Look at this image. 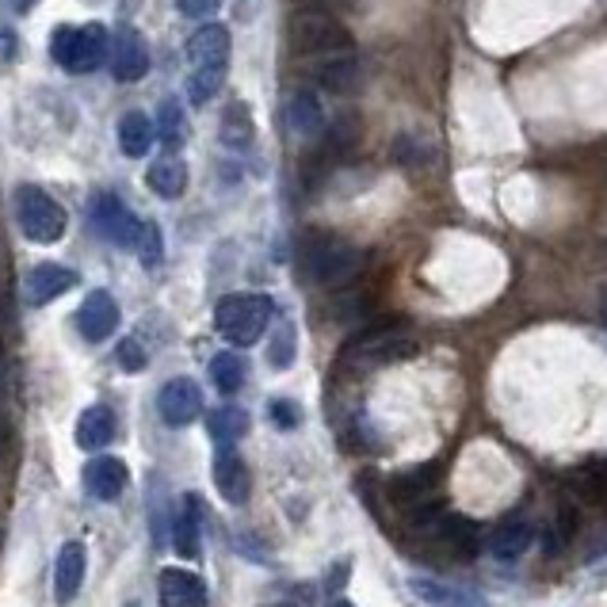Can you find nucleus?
<instances>
[{"label": "nucleus", "mask_w": 607, "mask_h": 607, "mask_svg": "<svg viewBox=\"0 0 607 607\" xmlns=\"http://www.w3.org/2000/svg\"><path fill=\"white\" fill-rule=\"evenodd\" d=\"M272 317H275V302L268 299V294H230V299H222L214 310L218 333L230 344H238V348L257 344L260 336L268 333Z\"/></svg>", "instance_id": "1"}, {"label": "nucleus", "mask_w": 607, "mask_h": 607, "mask_svg": "<svg viewBox=\"0 0 607 607\" xmlns=\"http://www.w3.org/2000/svg\"><path fill=\"white\" fill-rule=\"evenodd\" d=\"M15 218H20V230L28 233V241L35 244H54L65 238V207L57 202L50 191L35 188V184H20L15 188Z\"/></svg>", "instance_id": "2"}, {"label": "nucleus", "mask_w": 607, "mask_h": 607, "mask_svg": "<svg viewBox=\"0 0 607 607\" xmlns=\"http://www.w3.org/2000/svg\"><path fill=\"white\" fill-rule=\"evenodd\" d=\"M359 249L341 238H310L302 244V272L317 286H341L359 272Z\"/></svg>", "instance_id": "3"}, {"label": "nucleus", "mask_w": 607, "mask_h": 607, "mask_svg": "<svg viewBox=\"0 0 607 607\" xmlns=\"http://www.w3.org/2000/svg\"><path fill=\"white\" fill-rule=\"evenodd\" d=\"M291 50L299 54H344L352 50V35L336 15H328L325 8H306V12L291 15V28H286Z\"/></svg>", "instance_id": "4"}, {"label": "nucleus", "mask_w": 607, "mask_h": 607, "mask_svg": "<svg viewBox=\"0 0 607 607\" xmlns=\"http://www.w3.org/2000/svg\"><path fill=\"white\" fill-rule=\"evenodd\" d=\"M107 46H112V39H107V31L100 28V23H84V28H57L54 42H50L57 65L70 70V73L100 70L104 57H107Z\"/></svg>", "instance_id": "5"}, {"label": "nucleus", "mask_w": 607, "mask_h": 607, "mask_svg": "<svg viewBox=\"0 0 607 607\" xmlns=\"http://www.w3.org/2000/svg\"><path fill=\"white\" fill-rule=\"evenodd\" d=\"M417 356V336L405 333V328H375V333H364L356 344H348L344 352V364L367 370V367H386L398 364V359Z\"/></svg>", "instance_id": "6"}, {"label": "nucleus", "mask_w": 607, "mask_h": 607, "mask_svg": "<svg viewBox=\"0 0 607 607\" xmlns=\"http://www.w3.org/2000/svg\"><path fill=\"white\" fill-rule=\"evenodd\" d=\"M92 226H96L100 238L112 241L115 249H134L142 230L138 218H134L130 210L123 207V199L112 196V191H96V196H92Z\"/></svg>", "instance_id": "7"}, {"label": "nucleus", "mask_w": 607, "mask_h": 607, "mask_svg": "<svg viewBox=\"0 0 607 607\" xmlns=\"http://www.w3.org/2000/svg\"><path fill=\"white\" fill-rule=\"evenodd\" d=\"M157 412H161V420L172 428L191 425L202 412V390L191 378H172V383H165L161 394H157Z\"/></svg>", "instance_id": "8"}, {"label": "nucleus", "mask_w": 607, "mask_h": 607, "mask_svg": "<svg viewBox=\"0 0 607 607\" xmlns=\"http://www.w3.org/2000/svg\"><path fill=\"white\" fill-rule=\"evenodd\" d=\"M119 322H123L119 302H115L107 291H92L77 310V328H81L84 341H92V344L107 341V336L119 328Z\"/></svg>", "instance_id": "9"}, {"label": "nucleus", "mask_w": 607, "mask_h": 607, "mask_svg": "<svg viewBox=\"0 0 607 607\" xmlns=\"http://www.w3.org/2000/svg\"><path fill=\"white\" fill-rule=\"evenodd\" d=\"M77 286V272L65 264H39L28 272V280H23V302L28 306H46V302L62 299L65 291H73Z\"/></svg>", "instance_id": "10"}, {"label": "nucleus", "mask_w": 607, "mask_h": 607, "mask_svg": "<svg viewBox=\"0 0 607 607\" xmlns=\"http://www.w3.org/2000/svg\"><path fill=\"white\" fill-rule=\"evenodd\" d=\"M107 54H112V73H115V81L134 84V81L146 77V70H149V54H146V42H142L138 31L123 28L119 35L112 39V46H107Z\"/></svg>", "instance_id": "11"}, {"label": "nucleus", "mask_w": 607, "mask_h": 607, "mask_svg": "<svg viewBox=\"0 0 607 607\" xmlns=\"http://www.w3.org/2000/svg\"><path fill=\"white\" fill-rule=\"evenodd\" d=\"M126 482H130V470H126L123 459H112V454L92 459L88 467H84V489H88L96 501H119Z\"/></svg>", "instance_id": "12"}, {"label": "nucleus", "mask_w": 607, "mask_h": 607, "mask_svg": "<svg viewBox=\"0 0 607 607\" xmlns=\"http://www.w3.org/2000/svg\"><path fill=\"white\" fill-rule=\"evenodd\" d=\"M226 57H230V31L207 23L199 28L188 42V62L191 70H226Z\"/></svg>", "instance_id": "13"}, {"label": "nucleus", "mask_w": 607, "mask_h": 607, "mask_svg": "<svg viewBox=\"0 0 607 607\" xmlns=\"http://www.w3.org/2000/svg\"><path fill=\"white\" fill-rule=\"evenodd\" d=\"M214 485L230 504H244L249 501V493H252L249 467H244V459L238 451H230V447H222L218 459H214Z\"/></svg>", "instance_id": "14"}, {"label": "nucleus", "mask_w": 607, "mask_h": 607, "mask_svg": "<svg viewBox=\"0 0 607 607\" xmlns=\"http://www.w3.org/2000/svg\"><path fill=\"white\" fill-rule=\"evenodd\" d=\"M317 81L325 84L336 96H352V92L364 88V65H359L356 54H328L322 65H317Z\"/></svg>", "instance_id": "15"}, {"label": "nucleus", "mask_w": 607, "mask_h": 607, "mask_svg": "<svg viewBox=\"0 0 607 607\" xmlns=\"http://www.w3.org/2000/svg\"><path fill=\"white\" fill-rule=\"evenodd\" d=\"M84 569H88L84 546L81 543H65L62 554H57V566H54V596H57V604L77 600V593L84 585Z\"/></svg>", "instance_id": "16"}, {"label": "nucleus", "mask_w": 607, "mask_h": 607, "mask_svg": "<svg viewBox=\"0 0 607 607\" xmlns=\"http://www.w3.org/2000/svg\"><path fill=\"white\" fill-rule=\"evenodd\" d=\"M157 593H161V607H207V588L188 569H165Z\"/></svg>", "instance_id": "17"}, {"label": "nucleus", "mask_w": 607, "mask_h": 607, "mask_svg": "<svg viewBox=\"0 0 607 607\" xmlns=\"http://www.w3.org/2000/svg\"><path fill=\"white\" fill-rule=\"evenodd\" d=\"M286 126H291L294 138H322L325 112L314 92H294V96L286 100Z\"/></svg>", "instance_id": "18"}, {"label": "nucleus", "mask_w": 607, "mask_h": 607, "mask_svg": "<svg viewBox=\"0 0 607 607\" xmlns=\"http://www.w3.org/2000/svg\"><path fill=\"white\" fill-rule=\"evenodd\" d=\"M412 593L420 596L425 604L432 607H485V600L470 588H459V585H447V580H432V577H412L409 580Z\"/></svg>", "instance_id": "19"}, {"label": "nucleus", "mask_w": 607, "mask_h": 607, "mask_svg": "<svg viewBox=\"0 0 607 607\" xmlns=\"http://www.w3.org/2000/svg\"><path fill=\"white\" fill-rule=\"evenodd\" d=\"M531 538H535V527H531L524 516H509L501 527L493 531V535H489V551H493V558L512 562V558H520V554L527 551Z\"/></svg>", "instance_id": "20"}, {"label": "nucleus", "mask_w": 607, "mask_h": 607, "mask_svg": "<svg viewBox=\"0 0 607 607\" xmlns=\"http://www.w3.org/2000/svg\"><path fill=\"white\" fill-rule=\"evenodd\" d=\"M115 440V412L107 405H92V409L81 412L77 420V447L84 451H100Z\"/></svg>", "instance_id": "21"}, {"label": "nucleus", "mask_w": 607, "mask_h": 607, "mask_svg": "<svg viewBox=\"0 0 607 607\" xmlns=\"http://www.w3.org/2000/svg\"><path fill=\"white\" fill-rule=\"evenodd\" d=\"M157 142V126L146 119L142 112H126L119 119V146L126 157H134V161H142V157L154 149Z\"/></svg>", "instance_id": "22"}, {"label": "nucleus", "mask_w": 607, "mask_h": 607, "mask_svg": "<svg viewBox=\"0 0 607 607\" xmlns=\"http://www.w3.org/2000/svg\"><path fill=\"white\" fill-rule=\"evenodd\" d=\"M199 524H202L199 496H184L180 516H176V551L184 558H199Z\"/></svg>", "instance_id": "23"}, {"label": "nucleus", "mask_w": 607, "mask_h": 607, "mask_svg": "<svg viewBox=\"0 0 607 607\" xmlns=\"http://www.w3.org/2000/svg\"><path fill=\"white\" fill-rule=\"evenodd\" d=\"M207 428H210V436H214V443L230 447L249 432V412H244L241 405H222V409H214L207 417Z\"/></svg>", "instance_id": "24"}, {"label": "nucleus", "mask_w": 607, "mask_h": 607, "mask_svg": "<svg viewBox=\"0 0 607 607\" xmlns=\"http://www.w3.org/2000/svg\"><path fill=\"white\" fill-rule=\"evenodd\" d=\"M252 138H257V126H252V112L244 100H238V104L226 107L222 115V142L226 149H249Z\"/></svg>", "instance_id": "25"}, {"label": "nucleus", "mask_w": 607, "mask_h": 607, "mask_svg": "<svg viewBox=\"0 0 607 607\" xmlns=\"http://www.w3.org/2000/svg\"><path fill=\"white\" fill-rule=\"evenodd\" d=\"M146 180L161 199H180L184 188H188V165L184 161H157L146 172Z\"/></svg>", "instance_id": "26"}, {"label": "nucleus", "mask_w": 607, "mask_h": 607, "mask_svg": "<svg viewBox=\"0 0 607 607\" xmlns=\"http://www.w3.org/2000/svg\"><path fill=\"white\" fill-rule=\"evenodd\" d=\"M210 378H214V386L222 394H238L244 378H249V364H244V356H238V352H222V356L210 359Z\"/></svg>", "instance_id": "27"}, {"label": "nucleus", "mask_w": 607, "mask_h": 607, "mask_svg": "<svg viewBox=\"0 0 607 607\" xmlns=\"http://www.w3.org/2000/svg\"><path fill=\"white\" fill-rule=\"evenodd\" d=\"M157 130H161L168 149H180L184 138H188V119H184V107L176 100H165L161 104V119H157Z\"/></svg>", "instance_id": "28"}, {"label": "nucleus", "mask_w": 607, "mask_h": 607, "mask_svg": "<svg viewBox=\"0 0 607 607\" xmlns=\"http://www.w3.org/2000/svg\"><path fill=\"white\" fill-rule=\"evenodd\" d=\"M134 252H138V260L146 268H157L165 257V244H161V226L157 222H142L138 230V241H134Z\"/></svg>", "instance_id": "29"}, {"label": "nucleus", "mask_w": 607, "mask_h": 607, "mask_svg": "<svg viewBox=\"0 0 607 607\" xmlns=\"http://www.w3.org/2000/svg\"><path fill=\"white\" fill-rule=\"evenodd\" d=\"M226 81V70H191V81H188V96L191 104H207V100L218 96Z\"/></svg>", "instance_id": "30"}, {"label": "nucleus", "mask_w": 607, "mask_h": 607, "mask_svg": "<svg viewBox=\"0 0 607 607\" xmlns=\"http://www.w3.org/2000/svg\"><path fill=\"white\" fill-rule=\"evenodd\" d=\"M294 348H299V341H294V325H275V336H272V348H268V356H272V367L275 370H286L294 364Z\"/></svg>", "instance_id": "31"}, {"label": "nucleus", "mask_w": 607, "mask_h": 607, "mask_svg": "<svg viewBox=\"0 0 607 607\" xmlns=\"http://www.w3.org/2000/svg\"><path fill=\"white\" fill-rule=\"evenodd\" d=\"M115 356H119V367H123V370H130V375H138V370H146V348H142V344L134 341V336H126V341L119 344V352H115Z\"/></svg>", "instance_id": "32"}, {"label": "nucleus", "mask_w": 607, "mask_h": 607, "mask_svg": "<svg viewBox=\"0 0 607 607\" xmlns=\"http://www.w3.org/2000/svg\"><path fill=\"white\" fill-rule=\"evenodd\" d=\"M272 420L280 428H299V420H302V409L294 401H272Z\"/></svg>", "instance_id": "33"}, {"label": "nucleus", "mask_w": 607, "mask_h": 607, "mask_svg": "<svg viewBox=\"0 0 607 607\" xmlns=\"http://www.w3.org/2000/svg\"><path fill=\"white\" fill-rule=\"evenodd\" d=\"M218 8H222V0H180V12L188 20H210Z\"/></svg>", "instance_id": "34"}, {"label": "nucleus", "mask_w": 607, "mask_h": 607, "mask_svg": "<svg viewBox=\"0 0 607 607\" xmlns=\"http://www.w3.org/2000/svg\"><path fill=\"white\" fill-rule=\"evenodd\" d=\"M8 440H12V425H8V417L0 412V451L8 447Z\"/></svg>", "instance_id": "35"}, {"label": "nucleus", "mask_w": 607, "mask_h": 607, "mask_svg": "<svg viewBox=\"0 0 607 607\" xmlns=\"http://www.w3.org/2000/svg\"><path fill=\"white\" fill-rule=\"evenodd\" d=\"M8 4H12V8H15V12H28V8H31V4H35V0H8Z\"/></svg>", "instance_id": "36"}, {"label": "nucleus", "mask_w": 607, "mask_h": 607, "mask_svg": "<svg viewBox=\"0 0 607 607\" xmlns=\"http://www.w3.org/2000/svg\"><path fill=\"white\" fill-rule=\"evenodd\" d=\"M600 314H604V322H607V286H604V299H600Z\"/></svg>", "instance_id": "37"}, {"label": "nucleus", "mask_w": 607, "mask_h": 607, "mask_svg": "<svg viewBox=\"0 0 607 607\" xmlns=\"http://www.w3.org/2000/svg\"><path fill=\"white\" fill-rule=\"evenodd\" d=\"M333 607H356V604H348V600H336Z\"/></svg>", "instance_id": "38"}, {"label": "nucleus", "mask_w": 607, "mask_h": 607, "mask_svg": "<svg viewBox=\"0 0 607 607\" xmlns=\"http://www.w3.org/2000/svg\"><path fill=\"white\" fill-rule=\"evenodd\" d=\"M322 4H344V0H322Z\"/></svg>", "instance_id": "39"}]
</instances>
